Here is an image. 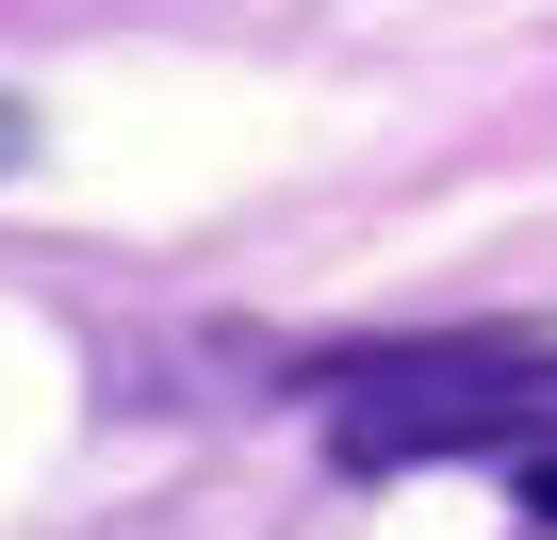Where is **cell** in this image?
I'll return each mask as SVG.
<instances>
[{
    "label": "cell",
    "instance_id": "1",
    "mask_svg": "<svg viewBox=\"0 0 557 540\" xmlns=\"http://www.w3.org/2000/svg\"><path fill=\"white\" fill-rule=\"evenodd\" d=\"M475 442L557 459V344H410V361H361V377L329 393V459H345V475L475 459Z\"/></svg>",
    "mask_w": 557,
    "mask_h": 540
},
{
    "label": "cell",
    "instance_id": "2",
    "mask_svg": "<svg viewBox=\"0 0 557 540\" xmlns=\"http://www.w3.org/2000/svg\"><path fill=\"white\" fill-rule=\"evenodd\" d=\"M508 507H524V524H557V459H524V491H508Z\"/></svg>",
    "mask_w": 557,
    "mask_h": 540
},
{
    "label": "cell",
    "instance_id": "3",
    "mask_svg": "<svg viewBox=\"0 0 557 540\" xmlns=\"http://www.w3.org/2000/svg\"><path fill=\"white\" fill-rule=\"evenodd\" d=\"M17 148H34V131H17V99H0V164H17Z\"/></svg>",
    "mask_w": 557,
    "mask_h": 540
}]
</instances>
